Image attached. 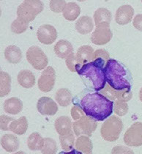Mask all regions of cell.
I'll list each match as a JSON object with an SVG mask.
<instances>
[{"label": "cell", "mask_w": 142, "mask_h": 154, "mask_svg": "<svg viewBox=\"0 0 142 154\" xmlns=\"http://www.w3.org/2000/svg\"><path fill=\"white\" fill-rule=\"evenodd\" d=\"M56 81L55 70L51 66H48L43 71L38 82V88L43 93H48L54 87Z\"/></svg>", "instance_id": "cell-9"}, {"label": "cell", "mask_w": 142, "mask_h": 154, "mask_svg": "<svg viewBox=\"0 0 142 154\" xmlns=\"http://www.w3.org/2000/svg\"><path fill=\"white\" fill-rule=\"evenodd\" d=\"M67 67L71 72L74 73L76 72V66H77V61H76V54L74 53L71 54L69 57L66 59L65 61Z\"/></svg>", "instance_id": "cell-36"}, {"label": "cell", "mask_w": 142, "mask_h": 154, "mask_svg": "<svg viewBox=\"0 0 142 154\" xmlns=\"http://www.w3.org/2000/svg\"><path fill=\"white\" fill-rule=\"evenodd\" d=\"M55 98L60 106L66 107L71 103L73 95L70 90L67 89V88H61L56 91Z\"/></svg>", "instance_id": "cell-27"}, {"label": "cell", "mask_w": 142, "mask_h": 154, "mask_svg": "<svg viewBox=\"0 0 142 154\" xmlns=\"http://www.w3.org/2000/svg\"><path fill=\"white\" fill-rule=\"evenodd\" d=\"M81 13V8L76 2H69L67 4L64 11L63 16L68 21H73L77 19Z\"/></svg>", "instance_id": "cell-26"}, {"label": "cell", "mask_w": 142, "mask_h": 154, "mask_svg": "<svg viewBox=\"0 0 142 154\" xmlns=\"http://www.w3.org/2000/svg\"><path fill=\"white\" fill-rule=\"evenodd\" d=\"M134 27L139 31H142V14L137 15L133 21Z\"/></svg>", "instance_id": "cell-40"}, {"label": "cell", "mask_w": 142, "mask_h": 154, "mask_svg": "<svg viewBox=\"0 0 142 154\" xmlns=\"http://www.w3.org/2000/svg\"><path fill=\"white\" fill-rule=\"evenodd\" d=\"M93 54H94V50H93V48L90 46L85 45V46H81L78 48L77 53L76 54V61H77L76 72L83 65L92 61Z\"/></svg>", "instance_id": "cell-14"}, {"label": "cell", "mask_w": 142, "mask_h": 154, "mask_svg": "<svg viewBox=\"0 0 142 154\" xmlns=\"http://www.w3.org/2000/svg\"><path fill=\"white\" fill-rule=\"evenodd\" d=\"M128 105L124 101H116L113 104V112L119 116H124L128 112Z\"/></svg>", "instance_id": "cell-33"}, {"label": "cell", "mask_w": 142, "mask_h": 154, "mask_svg": "<svg viewBox=\"0 0 142 154\" xmlns=\"http://www.w3.org/2000/svg\"><path fill=\"white\" fill-rule=\"evenodd\" d=\"M111 154H135L134 152L129 148L122 146V145H117L113 147L111 150Z\"/></svg>", "instance_id": "cell-37"}, {"label": "cell", "mask_w": 142, "mask_h": 154, "mask_svg": "<svg viewBox=\"0 0 142 154\" xmlns=\"http://www.w3.org/2000/svg\"><path fill=\"white\" fill-rule=\"evenodd\" d=\"M76 154H92L93 145L89 137L81 136L75 142Z\"/></svg>", "instance_id": "cell-19"}, {"label": "cell", "mask_w": 142, "mask_h": 154, "mask_svg": "<svg viewBox=\"0 0 142 154\" xmlns=\"http://www.w3.org/2000/svg\"><path fill=\"white\" fill-rule=\"evenodd\" d=\"M125 145L129 147L142 145V123L136 122L126 131L123 138Z\"/></svg>", "instance_id": "cell-8"}, {"label": "cell", "mask_w": 142, "mask_h": 154, "mask_svg": "<svg viewBox=\"0 0 142 154\" xmlns=\"http://www.w3.org/2000/svg\"><path fill=\"white\" fill-rule=\"evenodd\" d=\"M123 129V123L121 119L113 115L104 122L101 128L102 138L108 142L117 140Z\"/></svg>", "instance_id": "cell-5"}, {"label": "cell", "mask_w": 142, "mask_h": 154, "mask_svg": "<svg viewBox=\"0 0 142 154\" xmlns=\"http://www.w3.org/2000/svg\"><path fill=\"white\" fill-rule=\"evenodd\" d=\"M102 93L111 101H124L125 102L130 101L133 98V93L131 90H113L109 85H106L105 88L101 90Z\"/></svg>", "instance_id": "cell-12"}, {"label": "cell", "mask_w": 142, "mask_h": 154, "mask_svg": "<svg viewBox=\"0 0 142 154\" xmlns=\"http://www.w3.org/2000/svg\"><path fill=\"white\" fill-rule=\"evenodd\" d=\"M139 98L140 100H141V101L142 102V88H141V90H140L139 91Z\"/></svg>", "instance_id": "cell-42"}, {"label": "cell", "mask_w": 142, "mask_h": 154, "mask_svg": "<svg viewBox=\"0 0 142 154\" xmlns=\"http://www.w3.org/2000/svg\"><path fill=\"white\" fill-rule=\"evenodd\" d=\"M103 58L106 61H108L109 60V54L107 51L104 49H98L95 51L94 54H93L92 57V61L95 60L97 58Z\"/></svg>", "instance_id": "cell-39"}, {"label": "cell", "mask_w": 142, "mask_h": 154, "mask_svg": "<svg viewBox=\"0 0 142 154\" xmlns=\"http://www.w3.org/2000/svg\"><path fill=\"white\" fill-rule=\"evenodd\" d=\"M107 61L103 58H97L90 63L84 64L77 71L86 82V85L95 91L103 90L106 85L105 65Z\"/></svg>", "instance_id": "cell-2"}, {"label": "cell", "mask_w": 142, "mask_h": 154, "mask_svg": "<svg viewBox=\"0 0 142 154\" xmlns=\"http://www.w3.org/2000/svg\"><path fill=\"white\" fill-rule=\"evenodd\" d=\"M37 37L41 43L46 45L52 44L57 38V31L52 25L43 24L38 28Z\"/></svg>", "instance_id": "cell-10"}, {"label": "cell", "mask_w": 142, "mask_h": 154, "mask_svg": "<svg viewBox=\"0 0 142 154\" xmlns=\"http://www.w3.org/2000/svg\"><path fill=\"white\" fill-rule=\"evenodd\" d=\"M44 146L42 148V154H56L57 152V145L55 140L51 138L44 139Z\"/></svg>", "instance_id": "cell-31"}, {"label": "cell", "mask_w": 142, "mask_h": 154, "mask_svg": "<svg viewBox=\"0 0 142 154\" xmlns=\"http://www.w3.org/2000/svg\"><path fill=\"white\" fill-rule=\"evenodd\" d=\"M1 145L7 152L13 153L16 151L19 148V140L15 135L8 134L2 137Z\"/></svg>", "instance_id": "cell-20"}, {"label": "cell", "mask_w": 142, "mask_h": 154, "mask_svg": "<svg viewBox=\"0 0 142 154\" xmlns=\"http://www.w3.org/2000/svg\"><path fill=\"white\" fill-rule=\"evenodd\" d=\"M59 154H76V149H73V150L69 152H65V151H62L60 152Z\"/></svg>", "instance_id": "cell-41"}, {"label": "cell", "mask_w": 142, "mask_h": 154, "mask_svg": "<svg viewBox=\"0 0 142 154\" xmlns=\"http://www.w3.org/2000/svg\"><path fill=\"white\" fill-rule=\"evenodd\" d=\"M71 114L72 118H73V119L75 121L79 120L81 117L85 115L84 112H83L80 107H78L77 106H74L73 107H72L71 110Z\"/></svg>", "instance_id": "cell-38"}, {"label": "cell", "mask_w": 142, "mask_h": 154, "mask_svg": "<svg viewBox=\"0 0 142 154\" xmlns=\"http://www.w3.org/2000/svg\"><path fill=\"white\" fill-rule=\"evenodd\" d=\"M26 60L35 69L42 71L48 66V59L41 48L31 46L26 51Z\"/></svg>", "instance_id": "cell-6"}, {"label": "cell", "mask_w": 142, "mask_h": 154, "mask_svg": "<svg viewBox=\"0 0 142 154\" xmlns=\"http://www.w3.org/2000/svg\"><path fill=\"white\" fill-rule=\"evenodd\" d=\"M68 3L65 0H51L49 2V6L51 11L56 13H60L64 11Z\"/></svg>", "instance_id": "cell-34"}, {"label": "cell", "mask_w": 142, "mask_h": 154, "mask_svg": "<svg viewBox=\"0 0 142 154\" xmlns=\"http://www.w3.org/2000/svg\"><path fill=\"white\" fill-rule=\"evenodd\" d=\"M73 127L75 134L77 137H81V135L91 137L96 130L98 123L95 119L85 115L79 120H76L73 123Z\"/></svg>", "instance_id": "cell-7"}, {"label": "cell", "mask_w": 142, "mask_h": 154, "mask_svg": "<svg viewBox=\"0 0 142 154\" xmlns=\"http://www.w3.org/2000/svg\"><path fill=\"white\" fill-rule=\"evenodd\" d=\"M17 79L18 84L23 88L29 89L35 85V76L29 70H22L18 73Z\"/></svg>", "instance_id": "cell-21"}, {"label": "cell", "mask_w": 142, "mask_h": 154, "mask_svg": "<svg viewBox=\"0 0 142 154\" xmlns=\"http://www.w3.org/2000/svg\"><path fill=\"white\" fill-rule=\"evenodd\" d=\"M44 5L40 0H26L17 9V18H21L27 24L35 19L36 16L43 11Z\"/></svg>", "instance_id": "cell-4"}, {"label": "cell", "mask_w": 142, "mask_h": 154, "mask_svg": "<svg viewBox=\"0 0 142 154\" xmlns=\"http://www.w3.org/2000/svg\"><path fill=\"white\" fill-rule=\"evenodd\" d=\"M13 154H26V153H24V151H18V152H16V153H15Z\"/></svg>", "instance_id": "cell-43"}, {"label": "cell", "mask_w": 142, "mask_h": 154, "mask_svg": "<svg viewBox=\"0 0 142 154\" xmlns=\"http://www.w3.org/2000/svg\"><path fill=\"white\" fill-rule=\"evenodd\" d=\"M54 126L59 136H65L73 132V123L71 119L67 116H61L56 119Z\"/></svg>", "instance_id": "cell-17"}, {"label": "cell", "mask_w": 142, "mask_h": 154, "mask_svg": "<svg viewBox=\"0 0 142 154\" xmlns=\"http://www.w3.org/2000/svg\"><path fill=\"white\" fill-rule=\"evenodd\" d=\"M37 109L41 115H56L58 111V106L52 98L49 97H41L37 103Z\"/></svg>", "instance_id": "cell-11"}, {"label": "cell", "mask_w": 142, "mask_h": 154, "mask_svg": "<svg viewBox=\"0 0 142 154\" xmlns=\"http://www.w3.org/2000/svg\"><path fill=\"white\" fill-rule=\"evenodd\" d=\"M106 82L113 90H131V76L124 65L116 60L109 59L105 65Z\"/></svg>", "instance_id": "cell-3"}, {"label": "cell", "mask_w": 142, "mask_h": 154, "mask_svg": "<svg viewBox=\"0 0 142 154\" xmlns=\"http://www.w3.org/2000/svg\"><path fill=\"white\" fill-rule=\"evenodd\" d=\"M44 143V139L38 132L31 134L27 139V146L31 150H41Z\"/></svg>", "instance_id": "cell-28"}, {"label": "cell", "mask_w": 142, "mask_h": 154, "mask_svg": "<svg viewBox=\"0 0 142 154\" xmlns=\"http://www.w3.org/2000/svg\"><path fill=\"white\" fill-rule=\"evenodd\" d=\"M112 15L111 11L105 8H100L94 13V20L96 27H109Z\"/></svg>", "instance_id": "cell-16"}, {"label": "cell", "mask_w": 142, "mask_h": 154, "mask_svg": "<svg viewBox=\"0 0 142 154\" xmlns=\"http://www.w3.org/2000/svg\"><path fill=\"white\" fill-rule=\"evenodd\" d=\"M4 54L5 59L11 64H18L22 59V52L21 49L13 45L8 46L5 49Z\"/></svg>", "instance_id": "cell-24"}, {"label": "cell", "mask_w": 142, "mask_h": 154, "mask_svg": "<svg viewBox=\"0 0 142 154\" xmlns=\"http://www.w3.org/2000/svg\"><path fill=\"white\" fill-rule=\"evenodd\" d=\"M94 28L92 19L87 16H83L76 23V29L81 35L89 34Z\"/></svg>", "instance_id": "cell-22"}, {"label": "cell", "mask_w": 142, "mask_h": 154, "mask_svg": "<svg viewBox=\"0 0 142 154\" xmlns=\"http://www.w3.org/2000/svg\"><path fill=\"white\" fill-rule=\"evenodd\" d=\"M11 90V78L6 72H0V96L1 98L6 96Z\"/></svg>", "instance_id": "cell-29"}, {"label": "cell", "mask_w": 142, "mask_h": 154, "mask_svg": "<svg viewBox=\"0 0 142 154\" xmlns=\"http://www.w3.org/2000/svg\"><path fill=\"white\" fill-rule=\"evenodd\" d=\"M73 103L84 112L85 115L98 121H103L113 112V101L96 92L86 93L76 96Z\"/></svg>", "instance_id": "cell-1"}, {"label": "cell", "mask_w": 142, "mask_h": 154, "mask_svg": "<svg viewBox=\"0 0 142 154\" xmlns=\"http://www.w3.org/2000/svg\"><path fill=\"white\" fill-rule=\"evenodd\" d=\"M53 50L56 56L61 59H67L73 53V45L65 40H60L58 41L54 46Z\"/></svg>", "instance_id": "cell-18"}, {"label": "cell", "mask_w": 142, "mask_h": 154, "mask_svg": "<svg viewBox=\"0 0 142 154\" xmlns=\"http://www.w3.org/2000/svg\"><path fill=\"white\" fill-rule=\"evenodd\" d=\"M3 108L6 113L11 114V115H18L22 110L23 103L19 98L13 97V98H8L5 101Z\"/></svg>", "instance_id": "cell-23"}, {"label": "cell", "mask_w": 142, "mask_h": 154, "mask_svg": "<svg viewBox=\"0 0 142 154\" xmlns=\"http://www.w3.org/2000/svg\"><path fill=\"white\" fill-rule=\"evenodd\" d=\"M28 25L29 24L21 20V18H17L13 21L11 24V31L15 34H21L27 29Z\"/></svg>", "instance_id": "cell-32"}, {"label": "cell", "mask_w": 142, "mask_h": 154, "mask_svg": "<svg viewBox=\"0 0 142 154\" xmlns=\"http://www.w3.org/2000/svg\"><path fill=\"white\" fill-rule=\"evenodd\" d=\"M15 119L11 117H8L5 115L0 116V128L2 131H10V125L14 121Z\"/></svg>", "instance_id": "cell-35"}, {"label": "cell", "mask_w": 142, "mask_h": 154, "mask_svg": "<svg viewBox=\"0 0 142 154\" xmlns=\"http://www.w3.org/2000/svg\"><path fill=\"white\" fill-rule=\"evenodd\" d=\"M59 141L62 148L66 152L71 151L73 150V148L75 142V137L73 132L65 136H59Z\"/></svg>", "instance_id": "cell-30"}, {"label": "cell", "mask_w": 142, "mask_h": 154, "mask_svg": "<svg viewBox=\"0 0 142 154\" xmlns=\"http://www.w3.org/2000/svg\"><path fill=\"white\" fill-rule=\"evenodd\" d=\"M134 9L130 5H125L118 8L115 15L116 22L119 25L128 24L133 19Z\"/></svg>", "instance_id": "cell-15"}, {"label": "cell", "mask_w": 142, "mask_h": 154, "mask_svg": "<svg viewBox=\"0 0 142 154\" xmlns=\"http://www.w3.org/2000/svg\"><path fill=\"white\" fill-rule=\"evenodd\" d=\"M28 128V120L26 117L22 116L15 120L10 125V131L17 135H23Z\"/></svg>", "instance_id": "cell-25"}, {"label": "cell", "mask_w": 142, "mask_h": 154, "mask_svg": "<svg viewBox=\"0 0 142 154\" xmlns=\"http://www.w3.org/2000/svg\"><path fill=\"white\" fill-rule=\"evenodd\" d=\"M113 33L109 27H97L91 36V41L95 45L102 46L111 40Z\"/></svg>", "instance_id": "cell-13"}]
</instances>
